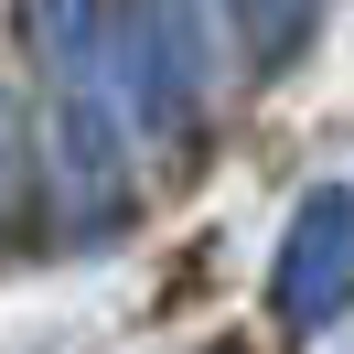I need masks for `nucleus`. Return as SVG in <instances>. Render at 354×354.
Masks as SVG:
<instances>
[{
	"mask_svg": "<svg viewBox=\"0 0 354 354\" xmlns=\"http://www.w3.org/2000/svg\"><path fill=\"white\" fill-rule=\"evenodd\" d=\"M108 54H118V86H129L140 129L172 140V129L204 118V22H194V0H118Z\"/></svg>",
	"mask_w": 354,
	"mask_h": 354,
	"instance_id": "f257e3e1",
	"label": "nucleus"
},
{
	"mask_svg": "<svg viewBox=\"0 0 354 354\" xmlns=\"http://www.w3.org/2000/svg\"><path fill=\"white\" fill-rule=\"evenodd\" d=\"M344 301H354V183H311L268 258V311L279 333H322L344 322Z\"/></svg>",
	"mask_w": 354,
	"mask_h": 354,
	"instance_id": "f03ea898",
	"label": "nucleus"
},
{
	"mask_svg": "<svg viewBox=\"0 0 354 354\" xmlns=\"http://www.w3.org/2000/svg\"><path fill=\"white\" fill-rule=\"evenodd\" d=\"M225 11L247 22V54H258V65H279V54L311 32V11H322V0H225Z\"/></svg>",
	"mask_w": 354,
	"mask_h": 354,
	"instance_id": "7ed1b4c3",
	"label": "nucleus"
},
{
	"mask_svg": "<svg viewBox=\"0 0 354 354\" xmlns=\"http://www.w3.org/2000/svg\"><path fill=\"white\" fill-rule=\"evenodd\" d=\"M11 194H22V140H11V118H0V215H11Z\"/></svg>",
	"mask_w": 354,
	"mask_h": 354,
	"instance_id": "20e7f679",
	"label": "nucleus"
},
{
	"mask_svg": "<svg viewBox=\"0 0 354 354\" xmlns=\"http://www.w3.org/2000/svg\"><path fill=\"white\" fill-rule=\"evenodd\" d=\"M204 354H236V344H204Z\"/></svg>",
	"mask_w": 354,
	"mask_h": 354,
	"instance_id": "39448f33",
	"label": "nucleus"
}]
</instances>
